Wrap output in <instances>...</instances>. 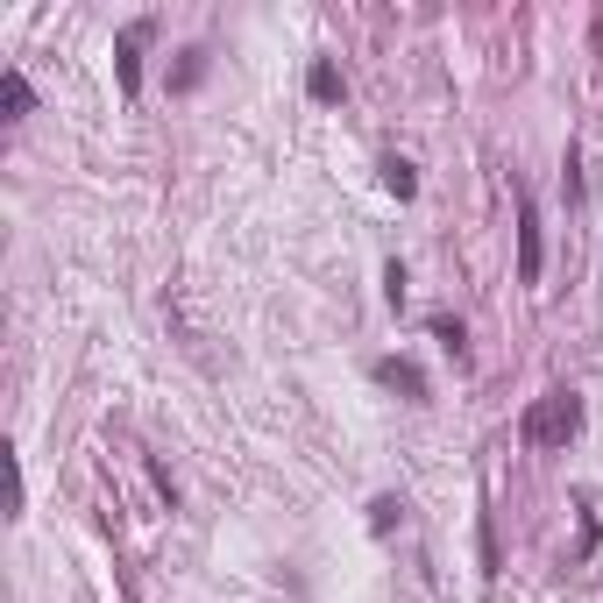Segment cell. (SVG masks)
<instances>
[{"label":"cell","instance_id":"obj_3","mask_svg":"<svg viewBox=\"0 0 603 603\" xmlns=\"http://www.w3.org/2000/svg\"><path fill=\"white\" fill-rule=\"evenodd\" d=\"M142 36H149V22H128V29H121V93H128V100H135V86H142V57H135Z\"/></svg>","mask_w":603,"mask_h":603},{"label":"cell","instance_id":"obj_7","mask_svg":"<svg viewBox=\"0 0 603 603\" xmlns=\"http://www.w3.org/2000/svg\"><path fill=\"white\" fill-rule=\"evenodd\" d=\"M384 185H391L398 199H412V192H419V178H412V164H405V157H391V164H384Z\"/></svg>","mask_w":603,"mask_h":603},{"label":"cell","instance_id":"obj_6","mask_svg":"<svg viewBox=\"0 0 603 603\" xmlns=\"http://www.w3.org/2000/svg\"><path fill=\"white\" fill-rule=\"evenodd\" d=\"M398 525H405V504H398V497H376V504H369V533H376V540L398 533Z\"/></svg>","mask_w":603,"mask_h":603},{"label":"cell","instance_id":"obj_11","mask_svg":"<svg viewBox=\"0 0 603 603\" xmlns=\"http://www.w3.org/2000/svg\"><path fill=\"white\" fill-rule=\"evenodd\" d=\"M384 298H391V306H405V270H398V263L384 270Z\"/></svg>","mask_w":603,"mask_h":603},{"label":"cell","instance_id":"obj_10","mask_svg":"<svg viewBox=\"0 0 603 603\" xmlns=\"http://www.w3.org/2000/svg\"><path fill=\"white\" fill-rule=\"evenodd\" d=\"M206 79V50H185V64H178V86H199Z\"/></svg>","mask_w":603,"mask_h":603},{"label":"cell","instance_id":"obj_1","mask_svg":"<svg viewBox=\"0 0 603 603\" xmlns=\"http://www.w3.org/2000/svg\"><path fill=\"white\" fill-rule=\"evenodd\" d=\"M575 426H582V398L575 391H547L533 412H525V440L533 447H568Z\"/></svg>","mask_w":603,"mask_h":603},{"label":"cell","instance_id":"obj_8","mask_svg":"<svg viewBox=\"0 0 603 603\" xmlns=\"http://www.w3.org/2000/svg\"><path fill=\"white\" fill-rule=\"evenodd\" d=\"M306 86H313V100H341V71H334V64H313Z\"/></svg>","mask_w":603,"mask_h":603},{"label":"cell","instance_id":"obj_2","mask_svg":"<svg viewBox=\"0 0 603 603\" xmlns=\"http://www.w3.org/2000/svg\"><path fill=\"white\" fill-rule=\"evenodd\" d=\"M518 284H540V213H518Z\"/></svg>","mask_w":603,"mask_h":603},{"label":"cell","instance_id":"obj_4","mask_svg":"<svg viewBox=\"0 0 603 603\" xmlns=\"http://www.w3.org/2000/svg\"><path fill=\"white\" fill-rule=\"evenodd\" d=\"M376 384H391V391H405V398H426V384H419L412 362H376Z\"/></svg>","mask_w":603,"mask_h":603},{"label":"cell","instance_id":"obj_5","mask_svg":"<svg viewBox=\"0 0 603 603\" xmlns=\"http://www.w3.org/2000/svg\"><path fill=\"white\" fill-rule=\"evenodd\" d=\"M0 100H8V121H22V114L36 107V93H29L22 71H0Z\"/></svg>","mask_w":603,"mask_h":603},{"label":"cell","instance_id":"obj_9","mask_svg":"<svg viewBox=\"0 0 603 603\" xmlns=\"http://www.w3.org/2000/svg\"><path fill=\"white\" fill-rule=\"evenodd\" d=\"M433 341H440L447 355H462V320H433Z\"/></svg>","mask_w":603,"mask_h":603}]
</instances>
